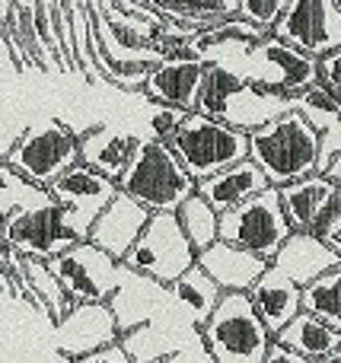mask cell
<instances>
[{
	"instance_id": "1f68e13d",
	"label": "cell",
	"mask_w": 341,
	"mask_h": 363,
	"mask_svg": "<svg viewBox=\"0 0 341 363\" xmlns=\"http://www.w3.org/2000/svg\"><path fill=\"white\" fill-rule=\"evenodd\" d=\"M185 108H172V106H157L150 102V115H147V125H150V138L169 144V138L179 131V125L185 121Z\"/></svg>"
},
{
	"instance_id": "7a4b0ae2",
	"label": "cell",
	"mask_w": 341,
	"mask_h": 363,
	"mask_svg": "<svg viewBox=\"0 0 341 363\" xmlns=\"http://www.w3.org/2000/svg\"><path fill=\"white\" fill-rule=\"evenodd\" d=\"M118 191L134 198L144 211H176L189 194H195V179L182 169L169 144L153 138H140L128 166L115 179Z\"/></svg>"
},
{
	"instance_id": "603a6c76",
	"label": "cell",
	"mask_w": 341,
	"mask_h": 363,
	"mask_svg": "<svg viewBox=\"0 0 341 363\" xmlns=\"http://www.w3.org/2000/svg\"><path fill=\"white\" fill-rule=\"evenodd\" d=\"M138 140V134L118 131V128H93L86 134H77V153H80L83 166L102 172L108 179H118L128 160H131Z\"/></svg>"
},
{
	"instance_id": "52a82bcc",
	"label": "cell",
	"mask_w": 341,
	"mask_h": 363,
	"mask_svg": "<svg viewBox=\"0 0 341 363\" xmlns=\"http://www.w3.org/2000/svg\"><path fill=\"white\" fill-rule=\"evenodd\" d=\"M118 264L169 287L185 268L195 264V249L185 239V233L179 230L176 213L160 211L147 217L144 230L138 233V239L131 242V249L125 252Z\"/></svg>"
},
{
	"instance_id": "ba28073f",
	"label": "cell",
	"mask_w": 341,
	"mask_h": 363,
	"mask_svg": "<svg viewBox=\"0 0 341 363\" xmlns=\"http://www.w3.org/2000/svg\"><path fill=\"white\" fill-rule=\"evenodd\" d=\"M4 163L13 166L23 179L48 188L64 169L80 163L77 134L61 121H38L13 140L4 153Z\"/></svg>"
},
{
	"instance_id": "f35d334b",
	"label": "cell",
	"mask_w": 341,
	"mask_h": 363,
	"mask_svg": "<svg viewBox=\"0 0 341 363\" xmlns=\"http://www.w3.org/2000/svg\"><path fill=\"white\" fill-rule=\"evenodd\" d=\"M10 6H13V0H0V26H4V19H6V13H10Z\"/></svg>"
},
{
	"instance_id": "8d00e7d4",
	"label": "cell",
	"mask_w": 341,
	"mask_h": 363,
	"mask_svg": "<svg viewBox=\"0 0 341 363\" xmlns=\"http://www.w3.org/2000/svg\"><path fill=\"white\" fill-rule=\"evenodd\" d=\"M262 363H313V360L300 357V354H294L291 347L278 345V341L272 338V345H268V351H265V357H262Z\"/></svg>"
},
{
	"instance_id": "4dcf8cb0",
	"label": "cell",
	"mask_w": 341,
	"mask_h": 363,
	"mask_svg": "<svg viewBox=\"0 0 341 363\" xmlns=\"http://www.w3.org/2000/svg\"><path fill=\"white\" fill-rule=\"evenodd\" d=\"M284 6H287V0H236V16H242L246 23L268 32Z\"/></svg>"
},
{
	"instance_id": "2e32d148",
	"label": "cell",
	"mask_w": 341,
	"mask_h": 363,
	"mask_svg": "<svg viewBox=\"0 0 341 363\" xmlns=\"http://www.w3.org/2000/svg\"><path fill=\"white\" fill-rule=\"evenodd\" d=\"M195 335H198V328L191 325L169 300V306H166L160 315H153L150 322L131 328V332H121L118 345L125 347V354L134 363H153V360L166 357V354L179 351V347H182L189 338H195Z\"/></svg>"
},
{
	"instance_id": "d4e9b609",
	"label": "cell",
	"mask_w": 341,
	"mask_h": 363,
	"mask_svg": "<svg viewBox=\"0 0 341 363\" xmlns=\"http://www.w3.org/2000/svg\"><path fill=\"white\" fill-rule=\"evenodd\" d=\"M169 300H172V306L198 328L211 315V309L217 306V300H220V287H217L198 264H191V268H185L182 274L169 284Z\"/></svg>"
},
{
	"instance_id": "e575fe53",
	"label": "cell",
	"mask_w": 341,
	"mask_h": 363,
	"mask_svg": "<svg viewBox=\"0 0 341 363\" xmlns=\"http://www.w3.org/2000/svg\"><path fill=\"white\" fill-rule=\"evenodd\" d=\"M153 363H214V357L208 354V347H204L201 335H195V338H189L179 351L166 354V357L153 360Z\"/></svg>"
},
{
	"instance_id": "8992f818",
	"label": "cell",
	"mask_w": 341,
	"mask_h": 363,
	"mask_svg": "<svg viewBox=\"0 0 341 363\" xmlns=\"http://www.w3.org/2000/svg\"><path fill=\"white\" fill-rule=\"evenodd\" d=\"M287 236H291V223H287L284 211H281L278 188L274 185L262 188L242 204L217 213V239L240 245V249L252 252V255L265 258V262H272V255Z\"/></svg>"
},
{
	"instance_id": "ac0fdd59",
	"label": "cell",
	"mask_w": 341,
	"mask_h": 363,
	"mask_svg": "<svg viewBox=\"0 0 341 363\" xmlns=\"http://www.w3.org/2000/svg\"><path fill=\"white\" fill-rule=\"evenodd\" d=\"M195 264L220 287V294H230V290L246 294L255 284V277L268 268L265 258L252 255V252L240 249V245L223 242V239H214L201 252H195Z\"/></svg>"
},
{
	"instance_id": "5bb4252c",
	"label": "cell",
	"mask_w": 341,
	"mask_h": 363,
	"mask_svg": "<svg viewBox=\"0 0 341 363\" xmlns=\"http://www.w3.org/2000/svg\"><path fill=\"white\" fill-rule=\"evenodd\" d=\"M106 303H108V309H112L115 325H118V335H121V332H131V328L144 325L153 315L163 313V309L169 306V287L121 264L115 290Z\"/></svg>"
},
{
	"instance_id": "7c38bea8",
	"label": "cell",
	"mask_w": 341,
	"mask_h": 363,
	"mask_svg": "<svg viewBox=\"0 0 341 363\" xmlns=\"http://www.w3.org/2000/svg\"><path fill=\"white\" fill-rule=\"evenodd\" d=\"M70 242H77L61 223V213L55 204L29 207L16 211L0 220V245L13 249L23 258H42L48 262L51 255L64 252Z\"/></svg>"
},
{
	"instance_id": "484cf974",
	"label": "cell",
	"mask_w": 341,
	"mask_h": 363,
	"mask_svg": "<svg viewBox=\"0 0 341 363\" xmlns=\"http://www.w3.org/2000/svg\"><path fill=\"white\" fill-rule=\"evenodd\" d=\"M300 309L325 325L341 328V268H332L325 274L313 277L310 284L300 287Z\"/></svg>"
},
{
	"instance_id": "7402d4cb",
	"label": "cell",
	"mask_w": 341,
	"mask_h": 363,
	"mask_svg": "<svg viewBox=\"0 0 341 363\" xmlns=\"http://www.w3.org/2000/svg\"><path fill=\"white\" fill-rule=\"evenodd\" d=\"M262 188H268V179L262 176V169L249 157L195 182V194H201L217 213L242 204V201L252 198V194L262 191Z\"/></svg>"
},
{
	"instance_id": "d6986e66",
	"label": "cell",
	"mask_w": 341,
	"mask_h": 363,
	"mask_svg": "<svg viewBox=\"0 0 341 363\" xmlns=\"http://www.w3.org/2000/svg\"><path fill=\"white\" fill-rule=\"evenodd\" d=\"M272 264L287 274L297 287L310 284L313 277L325 274L332 268H341V252L329 249L323 239H316L310 230H291V236L278 245L272 255Z\"/></svg>"
},
{
	"instance_id": "836d02e7",
	"label": "cell",
	"mask_w": 341,
	"mask_h": 363,
	"mask_svg": "<svg viewBox=\"0 0 341 363\" xmlns=\"http://www.w3.org/2000/svg\"><path fill=\"white\" fill-rule=\"evenodd\" d=\"M316 83L341 102V48L316 55Z\"/></svg>"
},
{
	"instance_id": "4fadbf2b",
	"label": "cell",
	"mask_w": 341,
	"mask_h": 363,
	"mask_svg": "<svg viewBox=\"0 0 341 363\" xmlns=\"http://www.w3.org/2000/svg\"><path fill=\"white\" fill-rule=\"evenodd\" d=\"M118 341V325L108 303H70V309L55 322V351L77 360Z\"/></svg>"
},
{
	"instance_id": "f546056e",
	"label": "cell",
	"mask_w": 341,
	"mask_h": 363,
	"mask_svg": "<svg viewBox=\"0 0 341 363\" xmlns=\"http://www.w3.org/2000/svg\"><path fill=\"white\" fill-rule=\"evenodd\" d=\"M23 271H26V281H29L32 294H35L38 303H42V313L48 315L51 322H57L70 309V296L61 290L57 277L51 274L48 264H45L42 258H23Z\"/></svg>"
},
{
	"instance_id": "6da1fadb",
	"label": "cell",
	"mask_w": 341,
	"mask_h": 363,
	"mask_svg": "<svg viewBox=\"0 0 341 363\" xmlns=\"http://www.w3.org/2000/svg\"><path fill=\"white\" fill-rule=\"evenodd\" d=\"M249 160L262 169L268 185L281 188L294 179L316 172L319 134L300 112H284L246 134Z\"/></svg>"
},
{
	"instance_id": "30bf717a",
	"label": "cell",
	"mask_w": 341,
	"mask_h": 363,
	"mask_svg": "<svg viewBox=\"0 0 341 363\" xmlns=\"http://www.w3.org/2000/svg\"><path fill=\"white\" fill-rule=\"evenodd\" d=\"M45 264L57 277V284L70 296V303H106L112 296L121 268L112 255H106L86 239L70 242L67 249L51 255Z\"/></svg>"
},
{
	"instance_id": "9a60e30c",
	"label": "cell",
	"mask_w": 341,
	"mask_h": 363,
	"mask_svg": "<svg viewBox=\"0 0 341 363\" xmlns=\"http://www.w3.org/2000/svg\"><path fill=\"white\" fill-rule=\"evenodd\" d=\"M204 80V64L201 61H185V57H163V61L150 64L140 83V93L147 102L157 106H172L195 112L198 93H201Z\"/></svg>"
},
{
	"instance_id": "ffe728a7",
	"label": "cell",
	"mask_w": 341,
	"mask_h": 363,
	"mask_svg": "<svg viewBox=\"0 0 341 363\" xmlns=\"http://www.w3.org/2000/svg\"><path fill=\"white\" fill-rule=\"evenodd\" d=\"M246 296L272 338L300 313V287L287 274H281L272 262L255 277V284L246 290Z\"/></svg>"
},
{
	"instance_id": "74e56055",
	"label": "cell",
	"mask_w": 341,
	"mask_h": 363,
	"mask_svg": "<svg viewBox=\"0 0 341 363\" xmlns=\"http://www.w3.org/2000/svg\"><path fill=\"white\" fill-rule=\"evenodd\" d=\"M313 363H341V347H338V351H329L325 357H319V360H313Z\"/></svg>"
},
{
	"instance_id": "277c9868",
	"label": "cell",
	"mask_w": 341,
	"mask_h": 363,
	"mask_svg": "<svg viewBox=\"0 0 341 363\" xmlns=\"http://www.w3.org/2000/svg\"><path fill=\"white\" fill-rule=\"evenodd\" d=\"M198 335L214 363H262L272 345V335L255 315L249 296L236 290L220 294L211 315L198 325Z\"/></svg>"
},
{
	"instance_id": "d6a6232c",
	"label": "cell",
	"mask_w": 341,
	"mask_h": 363,
	"mask_svg": "<svg viewBox=\"0 0 341 363\" xmlns=\"http://www.w3.org/2000/svg\"><path fill=\"white\" fill-rule=\"evenodd\" d=\"M313 236L316 239H323L329 249H335V252H341V194L335 201H332L329 207H325L323 213H319V220L313 223Z\"/></svg>"
},
{
	"instance_id": "d590c367",
	"label": "cell",
	"mask_w": 341,
	"mask_h": 363,
	"mask_svg": "<svg viewBox=\"0 0 341 363\" xmlns=\"http://www.w3.org/2000/svg\"><path fill=\"white\" fill-rule=\"evenodd\" d=\"M70 363H134V360L128 357L125 347L115 341V345H106V347H99V351H89V354H83V357H77Z\"/></svg>"
},
{
	"instance_id": "f1b7e54d",
	"label": "cell",
	"mask_w": 341,
	"mask_h": 363,
	"mask_svg": "<svg viewBox=\"0 0 341 363\" xmlns=\"http://www.w3.org/2000/svg\"><path fill=\"white\" fill-rule=\"evenodd\" d=\"M172 213H176L179 230L185 233V239L191 242L195 252H201L204 245H211L217 239V211L201 194H189Z\"/></svg>"
},
{
	"instance_id": "8fae6325",
	"label": "cell",
	"mask_w": 341,
	"mask_h": 363,
	"mask_svg": "<svg viewBox=\"0 0 341 363\" xmlns=\"http://www.w3.org/2000/svg\"><path fill=\"white\" fill-rule=\"evenodd\" d=\"M268 32L310 57L325 55L341 48V6L335 0H287Z\"/></svg>"
},
{
	"instance_id": "83f0119b",
	"label": "cell",
	"mask_w": 341,
	"mask_h": 363,
	"mask_svg": "<svg viewBox=\"0 0 341 363\" xmlns=\"http://www.w3.org/2000/svg\"><path fill=\"white\" fill-rule=\"evenodd\" d=\"M291 108L303 115V118L316 128V134L341 131V102L332 93H325L319 83H313V86L294 93L291 96Z\"/></svg>"
},
{
	"instance_id": "9c48e42d",
	"label": "cell",
	"mask_w": 341,
	"mask_h": 363,
	"mask_svg": "<svg viewBox=\"0 0 341 363\" xmlns=\"http://www.w3.org/2000/svg\"><path fill=\"white\" fill-rule=\"evenodd\" d=\"M115 191H118L115 179L102 176V172L89 169L83 163H74L48 185L51 204L57 207L64 230L74 239H86L89 226L106 211V204L115 198Z\"/></svg>"
},
{
	"instance_id": "cb8c5ba5",
	"label": "cell",
	"mask_w": 341,
	"mask_h": 363,
	"mask_svg": "<svg viewBox=\"0 0 341 363\" xmlns=\"http://www.w3.org/2000/svg\"><path fill=\"white\" fill-rule=\"evenodd\" d=\"M274 341L291 347L294 354H300V357H306V360H319L329 351H338L341 347V328L325 325L323 319H316V315L300 309V313L274 335Z\"/></svg>"
},
{
	"instance_id": "3957f363",
	"label": "cell",
	"mask_w": 341,
	"mask_h": 363,
	"mask_svg": "<svg viewBox=\"0 0 341 363\" xmlns=\"http://www.w3.org/2000/svg\"><path fill=\"white\" fill-rule=\"evenodd\" d=\"M195 112L249 134L255 128H262L265 121L291 112V96L268 93V89L252 86V83L240 80L236 74L217 67V64H204V80Z\"/></svg>"
},
{
	"instance_id": "e0dca14e",
	"label": "cell",
	"mask_w": 341,
	"mask_h": 363,
	"mask_svg": "<svg viewBox=\"0 0 341 363\" xmlns=\"http://www.w3.org/2000/svg\"><path fill=\"white\" fill-rule=\"evenodd\" d=\"M147 217H150V211H144V207L134 198H128L125 191H115V198L106 204V211L89 226L86 242H93L96 249H102L106 255H112L115 262H121L125 252L131 249V242L138 239V233L144 230Z\"/></svg>"
},
{
	"instance_id": "4316f807",
	"label": "cell",
	"mask_w": 341,
	"mask_h": 363,
	"mask_svg": "<svg viewBox=\"0 0 341 363\" xmlns=\"http://www.w3.org/2000/svg\"><path fill=\"white\" fill-rule=\"evenodd\" d=\"M42 204H51L48 188L23 179L13 166H6L0 160V220L16 211H29V207H42Z\"/></svg>"
},
{
	"instance_id": "44dd1931",
	"label": "cell",
	"mask_w": 341,
	"mask_h": 363,
	"mask_svg": "<svg viewBox=\"0 0 341 363\" xmlns=\"http://www.w3.org/2000/svg\"><path fill=\"white\" fill-rule=\"evenodd\" d=\"M338 194H341L338 182H329L325 176H319V172H310V176L294 179L278 188L281 211H284L291 230H313L319 213H323Z\"/></svg>"
},
{
	"instance_id": "5b68a950",
	"label": "cell",
	"mask_w": 341,
	"mask_h": 363,
	"mask_svg": "<svg viewBox=\"0 0 341 363\" xmlns=\"http://www.w3.org/2000/svg\"><path fill=\"white\" fill-rule=\"evenodd\" d=\"M169 150L182 163V169L191 179H204L211 172L233 166L249 157V140L242 131L223 125L217 118H208L201 112H189L179 131L169 138Z\"/></svg>"
}]
</instances>
